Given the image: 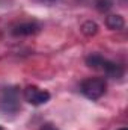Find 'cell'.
<instances>
[{"mask_svg": "<svg viewBox=\"0 0 128 130\" xmlns=\"http://www.w3.org/2000/svg\"><path fill=\"white\" fill-rule=\"evenodd\" d=\"M20 109V91L15 86H6L0 91V112L5 115L17 113Z\"/></svg>", "mask_w": 128, "mask_h": 130, "instance_id": "1", "label": "cell"}, {"mask_svg": "<svg viewBox=\"0 0 128 130\" xmlns=\"http://www.w3.org/2000/svg\"><path fill=\"white\" fill-rule=\"evenodd\" d=\"M86 64L89 65L91 68H94V70L102 71L104 74H107L110 77H121L122 73H124V70H122L121 65H118V64H115V62H112V61H109V59H105V58H102L101 55H91V56H88Z\"/></svg>", "mask_w": 128, "mask_h": 130, "instance_id": "2", "label": "cell"}, {"mask_svg": "<svg viewBox=\"0 0 128 130\" xmlns=\"http://www.w3.org/2000/svg\"><path fill=\"white\" fill-rule=\"evenodd\" d=\"M80 91L83 92L84 97L91 98V100H98L105 92V82L99 77L86 79V80H83V83L80 86Z\"/></svg>", "mask_w": 128, "mask_h": 130, "instance_id": "3", "label": "cell"}, {"mask_svg": "<svg viewBox=\"0 0 128 130\" xmlns=\"http://www.w3.org/2000/svg\"><path fill=\"white\" fill-rule=\"evenodd\" d=\"M23 95H24V100H26L27 103L33 104V106L44 104V103H47V101L50 100V92H48V91L41 89V88L33 86V85L26 86V89H24Z\"/></svg>", "mask_w": 128, "mask_h": 130, "instance_id": "4", "label": "cell"}, {"mask_svg": "<svg viewBox=\"0 0 128 130\" xmlns=\"http://www.w3.org/2000/svg\"><path fill=\"white\" fill-rule=\"evenodd\" d=\"M36 32H39V24L36 21L20 23V24L12 27V33L15 36H27V35H35Z\"/></svg>", "mask_w": 128, "mask_h": 130, "instance_id": "5", "label": "cell"}, {"mask_svg": "<svg viewBox=\"0 0 128 130\" xmlns=\"http://www.w3.org/2000/svg\"><path fill=\"white\" fill-rule=\"evenodd\" d=\"M105 24L112 30H121V29H124L125 21H124V18L121 15H109L107 20H105Z\"/></svg>", "mask_w": 128, "mask_h": 130, "instance_id": "6", "label": "cell"}, {"mask_svg": "<svg viewBox=\"0 0 128 130\" xmlns=\"http://www.w3.org/2000/svg\"><path fill=\"white\" fill-rule=\"evenodd\" d=\"M81 32L84 33V35H88V36H92V35H95L98 32V26L94 21H86L81 26Z\"/></svg>", "mask_w": 128, "mask_h": 130, "instance_id": "7", "label": "cell"}, {"mask_svg": "<svg viewBox=\"0 0 128 130\" xmlns=\"http://www.w3.org/2000/svg\"><path fill=\"white\" fill-rule=\"evenodd\" d=\"M113 2L112 0H96V8L99 11H109L112 8Z\"/></svg>", "mask_w": 128, "mask_h": 130, "instance_id": "8", "label": "cell"}, {"mask_svg": "<svg viewBox=\"0 0 128 130\" xmlns=\"http://www.w3.org/2000/svg\"><path fill=\"white\" fill-rule=\"evenodd\" d=\"M41 130H57L54 126H51V124H45V126H42Z\"/></svg>", "mask_w": 128, "mask_h": 130, "instance_id": "9", "label": "cell"}, {"mask_svg": "<svg viewBox=\"0 0 128 130\" xmlns=\"http://www.w3.org/2000/svg\"><path fill=\"white\" fill-rule=\"evenodd\" d=\"M42 2H47V3H53V2H56V0H42Z\"/></svg>", "mask_w": 128, "mask_h": 130, "instance_id": "10", "label": "cell"}, {"mask_svg": "<svg viewBox=\"0 0 128 130\" xmlns=\"http://www.w3.org/2000/svg\"><path fill=\"white\" fill-rule=\"evenodd\" d=\"M119 130H128V129H125V127H124V129H119Z\"/></svg>", "mask_w": 128, "mask_h": 130, "instance_id": "11", "label": "cell"}, {"mask_svg": "<svg viewBox=\"0 0 128 130\" xmlns=\"http://www.w3.org/2000/svg\"><path fill=\"white\" fill-rule=\"evenodd\" d=\"M0 130H3V129H2V127H0Z\"/></svg>", "mask_w": 128, "mask_h": 130, "instance_id": "12", "label": "cell"}]
</instances>
